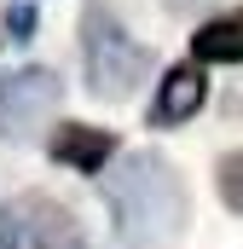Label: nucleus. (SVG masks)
<instances>
[{
	"mask_svg": "<svg viewBox=\"0 0 243 249\" xmlns=\"http://www.w3.org/2000/svg\"><path fill=\"white\" fill-rule=\"evenodd\" d=\"M174 6H191V0H174Z\"/></svg>",
	"mask_w": 243,
	"mask_h": 249,
	"instance_id": "nucleus-10",
	"label": "nucleus"
},
{
	"mask_svg": "<svg viewBox=\"0 0 243 249\" xmlns=\"http://www.w3.org/2000/svg\"><path fill=\"white\" fill-rule=\"evenodd\" d=\"M191 58L197 64H243V12L208 18V23L191 35Z\"/></svg>",
	"mask_w": 243,
	"mask_h": 249,
	"instance_id": "nucleus-7",
	"label": "nucleus"
},
{
	"mask_svg": "<svg viewBox=\"0 0 243 249\" xmlns=\"http://www.w3.org/2000/svg\"><path fill=\"white\" fill-rule=\"evenodd\" d=\"M6 29H12V41H29V29H35V6H12V12H6Z\"/></svg>",
	"mask_w": 243,
	"mask_h": 249,
	"instance_id": "nucleus-9",
	"label": "nucleus"
},
{
	"mask_svg": "<svg viewBox=\"0 0 243 249\" xmlns=\"http://www.w3.org/2000/svg\"><path fill=\"white\" fill-rule=\"evenodd\" d=\"M81 58H87V87H93V99H127L133 81L145 75V47L122 29L104 6H93L87 23H81Z\"/></svg>",
	"mask_w": 243,
	"mask_h": 249,
	"instance_id": "nucleus-2",
	"label": "nucleus"
},
{
	"mask_svg": "<svg viewBox=\"0 0 243 249\" xmlns=\"http://www.w3.org/2000/svg\"><path fill=\"white\" fill-rule=\"evenodd\" d=\"M203 99H208V75H203V64H174L168 75H162V87H156V105H151V122L156 127H180L191 122L197 110H203Z\"/></svg>",
	"mask_w": 243,
	"mask_h": 249,
	"instance_id": "nucleus-4",
	"label": "nucleus"
},
{
	"mask_svg": "<svg viewBox=\"0 0 243 249\" xmlns=\"http://www.w3.org/2000/svg\"><path fill=\"white\" fill-rule=\"evenodd\" d=\"M58 105V75L52 70H17L0 81V139H23L35 122H47Z\"/></svg>",
	"mask_w": 243,
	"mask_h": 249,
	"instance_id": "nucleus-3",
	"label": "nucleus"
},
{
	"mask_svg": "<svg viewBox=\"0 0 243 249\" xmlns=\"http://www.w3.org/2000/svg\"><path fill=\"white\" fill-rule=\"evenodd\" d=\"M47 151L58 162H69L75 174H104V162L116 157V133L110 127H87V122H58Z\"/></svg>",
	"mask_w": 243,
	"mask_h": 249,
	"instance_id": "nucleus-5",
	"label": "nucleus"
},
{
	"mask_svg": "<svg viewBox=\"0 0 243 249\" xmlns=\"http://www.w3.org/2000/svg\"><path fill=\"white\" fill-rule=\"evenodd\" d=\"M220 197H226V209H238L243 214V151H232V157H220Z\"/></svg>",
	"mask_w": 243,
	"mask_h": 249,
	"instance_id": "nucleus-8",
	"label": "nucleus"
},
{
	"mask_svg": "<svg viewBox=\"0 0 243 249\" xmlns=\"http://www.w3.org/2000/svg\"><path fill=\"white\" fill-rule=\"evenodd\" d=\"M104 203L122 249H168L185 226V186L168 157L133 151L104 174Z\"/></svg>",
	"mask_w": 243,
	"mask_h": 249,
	"instance_id": "nucleus-1",
	"label": "nucleus"
},
{
	"mask_svg": "<svg viewBox=\"0 0 243 249\" xmlns=\"http://www.w3.org/2000/svg\"><path fill=\"white\" fill-rule=\"evenodd\" d=\"M23 214H29V244L35 249H93L81 220L64 209V203H47V197H23Z\"/></svg>",
	"mask_w": 243,
	"mask_h": 249,
	"instance_id": "nucleus-6",
	"label": "nucleus"
}]
</instances>
